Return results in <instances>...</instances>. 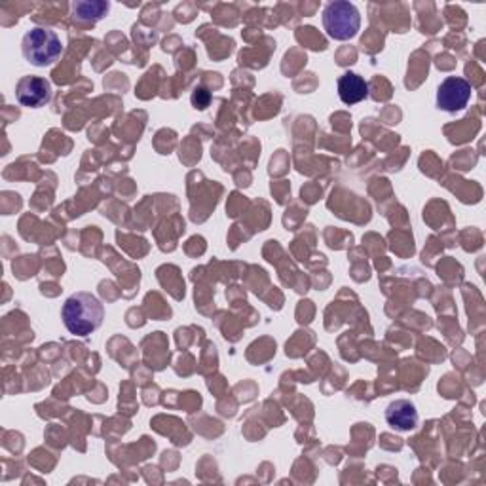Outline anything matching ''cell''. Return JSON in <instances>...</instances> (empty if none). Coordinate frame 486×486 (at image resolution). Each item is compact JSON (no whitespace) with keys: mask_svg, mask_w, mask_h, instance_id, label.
Returning a JSON list of instances; mask_svg holds the SVG:
<instances>
[{"mask_svg":"<svg viewBox=\"0 0 486 486\" xmlns=\"http://www.w3.org/2000/svg\"><path fill=\"white\" fill-rule=\"evenodd\" d=\"M338 98L344 105H357L369 98V84L363 76L344 72L338 78Z\"/></svg>","mask_w":486,"mask_h":486,"instance_id":"52a82bcc","label":"cell"},{"mask_svg":"<svg viewBox=\"0 0 486 486\" xmlns=\"http://www.w3.org/2000/svg\"><path fill=\"white\" fill-rule=\"evenodd\" d=\"M386 422L396 431H413L418 426L416 405L409 399H397L386 409Z\"/></svg>","mask_w":486,"mask_h":486,"instance_id":"8992f818","label":"cell"},{"mask_svg":"<svg viewBox=\"0 0 486 486\" xmlns=\"http://www.w3.org/2000/svg\"><path fill=\"white\" fill-rule=\"evenodd\" d=\"M21 52L25 61H29L30 65L50 67L61 57L63 42L54 29L37 25L25 33Z\"/></svg>","mask_w":486,"mask_h":486,"instance_id":"7a4b0ae2","label":"cell"},{"mask_svg":"<svg viewBox=\"0 0 486 486\" xmlns=\"http://www.w3.org/2000/svg\"><path fill=\"white\" fill-rule=\"evenodd\" d=\"M323 27L333 40H352L357 37L359 27H362V13H359L355 4L346 3V0H335L323 10Z\"/></svg>","mask_w":486,"mask_h":486,"instance_id":"3957f363","label":"cell"},{"mask_svg":"<svg viewBox=\"0 0 486 486\" xmlns=\"http://www.w3.org/2000/svg\"><path fill=\"white\" fill-rule=\"evenodd\" d=\"M63 323L74 337H90L103 325V303L91 293H74L65 301L61 310Z\"/></svg>","mask_w":486,"mask_h":486,"instance_id":"6da1fadb","label":"cell"},{"mask_svg":"<svg viewBox=\"0 0 486 486\" xmlns=\"http://www.w3.org/2000/svg\"><path fill=\"white\" fill-rule=\"evenodd\" d=\"M15 99L27 108H40L52 99V84L40 76H23L15 86Z\"/></svg>","mask_w":486,"mask_h":486,"instance_id":"5b68a950","label":"cell"},{"mask_svg":"<svg viewBox=\"0 0 486 486\" xmlns=\"http://www.w3.org/2000/svg\"><path fill=\"white\" fill-rule=\"evenodd\" d=\"M111 4L93 0V3H74L72 4V20L78 23H96L103 20Z\"/></svg>","mask_w":486,"mask_h":486,"instance_id":"ba28073f","label":"cell"},{"mask_svg":"<svg viewBox=\"0 0 486 486\" xmlns=\"http://www.w3.org/2000/svg\"><path fill=\"white\" fill-rule=\"evenodd\" d=\"M472 84L462 76H448L437 90V107L447 113H460L472 99Z\"/></svg>","mask_w":486,"mask_h":486,"instance_id":"277c9868","label":"cell"}]
</instances>
